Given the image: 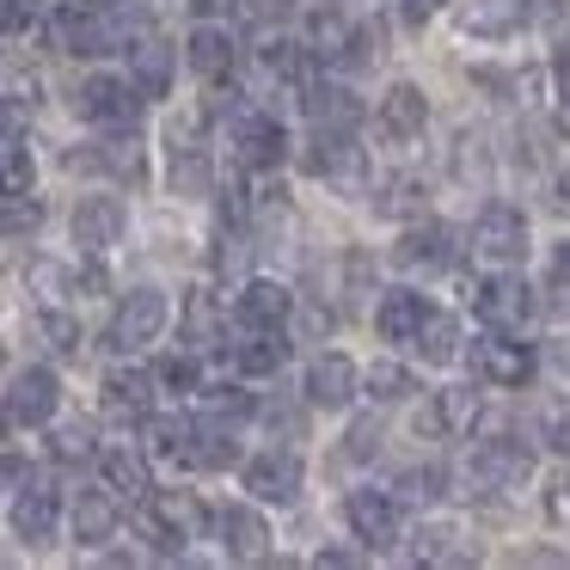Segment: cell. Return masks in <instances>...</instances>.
I'll list each match as a JSON object with an SVG mask.
<instances>
[{"label":"cell","mask_w":570,"mask_h":570,"mask_svg":"<svg viewBox=\"0 0 570 570\" xmlns=\"http://www.w3.org/2000/svg\"><path fill=\"white\" fill-rule=\"evenodd\" d=\"M203 503L190 491H148L141 497V533H148L160 552H178L185 540H197L203 533Z\"/></svg>","instance_id":"1"},{"label":"cell","mask_w":570,"mask_h":570,"mask_svg":"<svg viewBox=\"0 0 570 570\" xmlns=\"http://www.w3.org/2000/svg\"><path fill=\"white\" fill-rule=\"evenodd\" d=\"M307 166L325 178V185L344 190V197H362V185H368V154L356 148V129H320Z\"/></svg>","instance_id":"2"},{"label":"cell","mask_w":570,"mask_h":570,"mask_svg":"<svg viewBox=\"0 0 570 570\" xmlns=\"http://www.w3.org/2000/svg\"><path fill=\"white\" fill-rule=\"evenodd\" d=\"M472 307L497 332H521L533 320V288L521 276H484V283H472Z\"/></svg>","instance_id":"3"},{"label":"cell","mask_w":570,"mask_h":570,"mask_svg":"<svg viewBox=\"0 0 570 570\" xmlns=\"http://www.w3.org/2000/svg\"><path fill=\"white\" fill-rule=\"evenodd\" d=\"M166 320H173V307H166L160 288H129L124 307H117V320H111V344L117 350H141V344H154V337L166 332Z\"/></svg>","instance_id":"4"},{"label":"cell","mask_w":570,"mask_h":570,"mask_svg":"<svg viewBox=\"0 0 570 570\" xmlns=\"http://www.w3.org/2000/svg\"><path fill=\"white\" fill-rule=\"evenodd\" d=\"M234 154H239V166H252V173H276L283 154H288L283 124H276L271 111H234Z\"/></svg>","instance_id":"5"},{"label":"cell","mask_w":570,"mask_h":570,"mask_svg":"<svg viewBox=\"0 0 570 570\" xmlns=\"http://www.w3.org/2000/svg\"><path fill=\"white\" fill-rule=\"evenodd\" d=\"M472 246H479L484 258H497V264L528 258V215H521L515 203H484L479 227H472Z\"/></svg>","instance_id":"6"},{"label":"cell","mask_w":570,"mask_h":570,"mask_svg":"<svg viewBox=\"0 0 570 570\" xmlns=\"http://www.w3.org/2000/svg\"><path fill=\"white\" fill-rule=\"evenodd\" d=\"M75 111L87 117V124H136V111H141V92H136V80L92 75V80H80V92H75Z\"/></svg>","instance_id":"7"},{"label":"cell","mask_w":570,"mask_h":570,"mask_svg":"<svg viewBox=\"0 0 570 570\" xmlns=\"http://www.w3.org/2000/svg\"><path fill=\"white\" fill-rule=\"evenodd\" d=\"M56 405H62V386H56L50 368H19L13 381H7V417H13L19 430H38V423H50Z\"/></svg>","instance_id":"8"},{"label":"cell","mask_w":570,"mask_h":570,"mask_svg":"<svg viewBox=\"0 0 570 570\" xmlns=\"http://www.w3.org/2000/svg\"><path fill=\"white\" fill-rule=\"evenodd\" d=\"M528 472H533V454H528L521 442H509V435H497V442H479V448H472V479L491 484V491H515Z\"/></svg>","instance_id":"9"},{"label":"cell","mask_w":570,"mask_h":570,"mask_svg":"<svg viewBox=\"0 0 570 570\" xmlns=\"http://www.w3.org/2000/svg\"><path fill=\"white\" fill-rule=\"evenodd\" d=\"M344 515H350V528H356V540L368 546V552H381V546L399 540V503L386 491H350Z\"/></svg>","instance_id":"10"},{"label":"cell","mask_w":570,"mask_h":570,"mask_svg":"<svg viewBox=\"0 0 570 570\" xmlns=\"http://www.w3.org/2000/svg\"><path fill=\"white\" fill-rule=\"evenodd\" d=\"M124 227H129V215L117 197H80V209H75V246L80 252H111L124 239Z\"/></svg>","instance_id":"11"},{"label":"cell","mask_w":570,"mask_h":570,"mask_svg":"<svg viewBox=\"0 0 570 570\" xmlns=\"http://www.w3.org/2000/svg\"><path fill=\"white\" fill-rule=\"evenodd\" d=\"M246 491L258 497V503H295L301 497V454H288V448L283 454H276V448L258 454L246 466Z\"/></svg>","instance_id":"12"},{"label":"cell","mask_w":570,"mask_h":570,"mask_svg":"<svg viewBox=\"0 0 570 570\" xmlns=\"http://www.w3.org/2000/svg\"><path fill=\"white\" fill-rule=\"evenodd\" d=\"M215 533H222V552L239 558V564H258L264 546H271V528L258 521V509H239V503L215 509Z\"/></svg>","instance_id":"13"},{"label":"cell","mask_w":570,"mask_h":570,"mask_svg":"<svg viewBox=\"0 0 570 570\" xmlns=\"http://www.w3.org/2000/svg\"><path fill=\"white\" fill-rule=\"evenodd\" d=\"M479 374H484L491 386H521V381L533 374V350L515 344L509 332H497V325H491V337L479 344Z\"/></svg>","instance_id":"14"},{"label":"cell","mask_w":570,"mask_h":570,"mask_svg":"<svg viewBox=\"0 0 570 570\" xmlns=\"http://www.w3.org/2000/svg\"><path fill=\"white\" fill-rule=\"evenodd\" d=\"M356 381H362L356 362L332 350V356L313 362V374H307V399H313V405H325V411H344L350 399H356Z\"/></svg>","instance_id":"15"},{"label":"cell","mask_w":570,"mask_h":570,"mask_svg":"<svg viewBox=\"0 0 570 570\" xmlns=\"http://www.w3.org/2000/svg\"><path fill=\"white\" fill-rule=\"evenodd\" d=\"M423 124H430V105H423V92L411 87V80H399V87L381 99V136H386V141H417Z\"/></svg>","instance_id":"16"},{"label":"cell","mask_w":570,"mask_h":570,"mask_svg":"<svg viewBox=\"0 0 570 570\" xmlns=\"http://www.w3.org/2000/svg\"><path fill=\"white\" fill-rule=\"evenodd\" d=\"M423 320H430V307H423V295H411V288L381 295V313H374V325H381L386 344H417Z\"/></svg>","instance_id":"17"},{"label":"cell","mask_w":570,"mask_h":570,"mask_svg":"<svg viewBox=\"0 0 570 570\" xmlns=\"http://www.w3.org/2000/svg\"><path fill=\"white\" fill-rule=\"evenodd\" d=\"M405 271H442V264H454V227H411L405 239H399V252H393Z\"/></svg>","instance_id":"18"},{"label":"cell","mask_w":570,"mask_h":570,"mask_svg":"<svg viewBox=\"0 0 570 570\" xmlns=\"http://www.w3.org/2000/svg\"><path fill=\"white\" fill-rule=\"evenodd\" d=\"M56 515H62V503H56V491H43V484H31V491L13 497V533L31 546L56 533Z\"/></svg>","instance_id":"19"},{"label":"cell","mask_w":570,"mask_h":570,"mask_svg":"<svg viewBox=\"0 0 570 570\" xmlns=\"http://www.w3.org/2000/svg\"><path fill=\"white\" fill-rule=\"evenodd\" d=\"M148 393H154L148 368H111L105 374V411H111V417H148Z\"/></svg>","instance_id":"20"},{"label":"cell","mask_w":570,"mask_h":570,"mask_svg":"<svg viewBox=\"0 0 570 570\" xmlns=\"http://www.w3.org/2000/svg\"><path fill=\"white\" fill-rule=\"evenodd\" d=\"M190 68H197L203 80H222V75H234V62H239V50H234V38H227L222 26H197L190 31Z\"/></svg>","instance_id":"21"},{"label":"cell","mask_w":570,"mask_h":570,"mask_svg":"<svg viewBox=\"0 0 570 570\" xmlns=\"http://www.w3.org/2000/svg\"><path fill=\"white\" fill-rule=\"evenodd\" d=\"M307 117L313 129H356L362 124V99L350 87H307Z\"/></svg>","instance_id":"22"},{"label":"cell","mask_w":570,"mask_h":570,"mask_svg":"<svg viewBox=\"0 0 570 570\" xmlns=\"http://www.w3.org/2000/svg\"><path fill=\"white\" fill-rule=\"evenodd\" d=\"M288 307H295V295H288L283 283H246V295H239V320H246L252 332H276V325L288 320Z\"/></svg>","instance_id":"23"},{"label":"cell","mask_w":570,"mask_h":570,"mask_svg":"<svg viewBox=\"0 0 570 570\" xmlns=\"http://www.w3.org/2000/svg\"><path fill=\"white\" fill-rule=\"evenodd\" d=\"M129 80H136L141 99H166L173 92V50L166 43H136L129 50Z\"/></svg>","instance_id":"24"},{"label":"cell","mask_w":570,"mask_h":570,"mask_svg":"<svg viewBox=\"0 0 570 570\" xmlns=\"http://www.w3.org/2000/svg\"><path fill=\"white\" fill-rule=\"evenodd\" d=\"M99 466H105V484H111V491H129V497H148L154 491V472H148V454H141V448H105L99 454Z\"/></svg>","instance_id":"25"},{"label":"cell","mask_w":570,"mask_h":570,"mask_svg":"<svg viewBox=\"0 0 570 570\" xmlns=\"http://www.w3.org/2000/svg\"><path fill=\"white\" fill-rule=\"evenodd\" d=\"M117 533V497H105V491H87L75 503V540L80 546H105Z\"/></svg>","instance_id":"26"},{"label":"cell","mask_w":570,"mask_h":570,"mask_svg":"<svg viewBox=\"0 0 570 570\" xmlns=\"http://www.w3.org/2000/svg\"><path fill=\"white\" fill-rule=\"evenodd\" d=\"M141 435H148V448L160 460H190L197 454V430H190L185 417H141Z\"/></svg>","instance_id":"27"},{"label":"cell","mask_w":570,"mask_h":570,"mask_svg":"<svg viewBox=\"0 0 570 570\" xmlns=\"http://www.w3.org/2000/svg\"><path fill=\"white\" fill-rule=\"evenodd\" d=\"M92 166H105V173H111V178H124V185H148V160H141V141H136V136L99 141Z\"/></svg>","instance_id":"28"},{"label":"cell","mask_w":570,"mask_h":570,"mask_svg":"<svg viewBox=\"0 0 570 570\" xmlns=\"http://www.w3.org/2000/svg\"><path fill=\"white\" fill-rule=\"evenodd\" d=\"M417 350L430 368H448V362H460V320H448V313H430L417 332Z\"/></svg>","instance_id":"29"},{"label":"cell","mask_w":570,"mask_h":570,"mask_svg":"<svg viewBox=\"0 0 570 570\" xmlns=\"http://www.w3.org/2000/svg\"><path fill=\"white\" fill-rule=\"evenodd\" d=\"M521 19H528V7H521V0H472V7H466V31H479V38L515 31Z\"/></svg>","instance_id":"30"},{"label":"cell","mask_w":570,"mask_h":570,"mask_svg":"<svg viewBox=\"0 0 570 570\" xmlns=\"http://www.w3.org/2000/svg\"><path fill=\"white\" fill-rule=\"evenodd\" d=\"M435 417H442V435H472V423H479V393H472V386L435 393Z\"/></svg>","instance_id":"31"},{"label":"cell","mask_w":570,"mask_h":570,"mask_svg":"<svg viewBox=\"0 0 570 570\" xmlns=\"http://www.w3.org/2000/svg\"><path fill=\"white\" fill-rule=\"evenodd\" d=\"M173 185L185 190V197H203V190H209L203 148H197V141H178V129H173Z\"/></svg>","instance_id":"32"},{"label":"cell","mask_w":570,"mask_h":570,"mask_svg":"<svg viewBox=\"0 0 570 570\" xmlns=\"http://www.w3.org/2000/svg\"><path fill=\"white\" fill-rule=\"evenodd\" d=\"M185 332H190V344H222V307H215V295L209 288H197L190 295V307H185Z\"/></svg>","instance_id":"33"},{"label":"cell","mask_w":570,"mask_h":570,"mask_svg":"<svg viewBox=\"0 0 570 570\" xmlns=\"http://www.w3.org/2000/svg\"><path fill=\"white\" fill-rule=\"evenodd\" d=\"M283 356H288V344H283V325H276V332H258L246 350H239V368L246 374H276Z\"/></svg>","instance_id":"34"},{"label":"cell","mask_w":570,"mask_h":570,"mask_svg":"<svg viewBox=\"0 0 570 570\" xmlns=\"http://www.w3.org/2000/svg\"><path fill=\"white\" fill-rule=\"evenodd\" d=\"M454 178H460V185H484V178H491V160H484V141L479 136H460L454 141Z\"/></svg>","instance_id":"35"},{"label":"cell","mask_w":570,"mask_h":570,"mask_svg":"<svg viewBox=\"0 0 570 570\" xmlns=\"http://www.w3.org/2000/svg\"><path fill=\"white\" fill-rule=\"evenodd\" d=\"M38 332L43 337H50V350H56V356H80V325L75 320H68V313H38Z\"/></svg>","instance_id":"36"},{"label":"cell","mask_w":570,"mask_h":570,"mask_svg":"<svg viewBox=\"0 0 570 570\" xmlns=\"http://www.w3.org/2000/svg\"><path fill=\"white\" fill-rule=\"evenodd\" d=\"M423 203H430V190H423L417 178H393L386 197H381V215H417Z\"/></svg>","instance_id":"37"},{"label":"cell","mask_w":570,"mask_h":570,"mask_svg":"<svg viewBox=\"0 0 570 570\" xmlns=\"http://www.w3.org/2000/svg\"><path fill=\"white\" fill-rule=\"evenodd\" d=\"M368 393L386 399V405H393V399H411V374L399 368V362H374V368H368Z\"/></svg>","instance_id":"38"},{"label":"cell","mask_w":570,"mask_h":570,"mask_svg":"<svg viewBox=\"0 0 570 570\" xmlns=\"http://www.w3.org/2000/svg\"><path fill=\"white\" fill-rule=\"evenodd\" d=\"M246 411H252V399L239 393V386H215V393H209V423H215V430H222V423H239Z\"/></svg>","instance_id":"39"},{"label":"cell","mask_w":570,"mask_h":570,"mask_svg":"<svg viewBox=\"0 0 570 570\" xmlns=\"http://www.w3.org/2000/svg\"><path fill=\"white\" fill-rule=\"evenodd\" d=\"M56 460H62V466L92 460V430H87V423H68V430H56Z\"/></svg>","instance_id":"40"},{"label":"cell","mask_w":570,"mask_h":570,"mask_svg":"<svg viewBox=\"0 0 570 570\" xmlns=\"http://www.w3.org/2000/svg\"><path fill=\"white\" fill-rule=\"evenodd\" d=\"M38 222H43V209L31 203V190H26V197H7V239H26Z\"/></svg>","instance_id":"41"},{"label":"cell","mask_w":570,"mask_h":570,"mask_svg":"<svg viewBox=\"0 0 570 570\" xmlns=\"http://www.w3.org/2000/svg\"><path fill=\"white\" fill-rule=\"evenodd\" d=\"M26 190H31V160L19 141H7V197H26Z\"/></svg>","instance_id":"42"},{"label":"cell","mask_w":570,"mask_h":570,"mask_svg":"<svg viewBox=\"0 0 570 570\" xmlns=\"http://www.w3.org/2000/svg\"><path fill=\"white\" fill-rule=\"evenodd\" d=\"M160 381L173 386V393H190V386H197V362H190V356H166L160 362Z\"/></svg>","instance_id":"43"},{"label":"cell","mask_w":570,"mask_h":570,"mask_svg":"<svg viewBox=\"0 0 570 570\" xmlns=\"http://www.w3.org/2000/svg\"><path fill=\"white\" fill-rule=\"evenodd\" d=\"M43 19V0H7V38H19L26 26Z\"/></svg>","instance_id":"44"},{"label":"cell","mask_w":570,"mask_h":570,"mask_svg":"<svg viewBox=\"0 0 570 570\" xmlns=\"http://www.w3.org/2000/svg\"><path fill=\"white\" fill-rule=\"evenodd\" d=\"M546 515H552L558 528L570 521V472H558V479L546 484Z\"/></svg>","instance_id":"45"},{"label":"cell","mask_w":570,"mask_h":570,"mask_svg":"<svg viewBox=\"0 0 570 570\" xmlns=\"http://www.w3.org/2000/svg\"><path fill=\"white\" fill-rule=\"evenodd\" d=\"M546 448L570 454V405H552V411H546Z\"/></svg>","instance_id":"46"},{"label":"cell","mask_w":570,"mask_h":570,"mask_svg":"<svg viewBox=\"0 0 570 570\" xmlns=\"http://www.w3.org/2000/svg\"><path fill=\"white\" fill-rule=\"evenodd\" d=\"M399 484H405L411 497H423V503H430V497H442V472H435V466H423V472H405Z\"/></svg>","instance_id":"47"},{"label":"cell","mask_w":570,"mask_h":570,"mask_svg":"<svg viewBox=\"0 0 570 570\" xmlns=\"http://www.w3.org/2000/svg\"><path fill=\"white\" fill-rule=\"evenodd\" d=\"M374 442H381V430H374V423H356V430H350V460H368Z\"/></svg>","instance_id":"48"},{"label":"cell","mask_w":570,"mask_h":570,"mask_svg":"<svg viewBox=\"0 0 570 570\" xmlns=\"http://www.w3.org/2000/svg\"><path fill=\"white\" fill-rule=\"evenodd\" d=\"M7 491H26V460L7 454Z\"/></svg>","instance_id":"49"},{"label":"cell","mask_w":570,"mask_h":570,"mask_svg":"<svg viewBox=\"0 0 570 570\" xmlns=\"http://www.w3.org/2000/svg\"><path fill=\"white\" fill-rule=\"evenodd\" d=\"M552 209H558V215H570V173L552 185Z\"/></svg>","instance_id":"50"},{"label":"cell","mask_w":570,"mask_h":570,"mask_svg":"<svg viewBox=\"0 0 570 570\" xmlns=\"http://www.w3.org/2000/svg\"><path fill=\"white\" fill-rule=\"evenodd\" d=\"M435 7H442V0H405V13H411V19H430Z\"/></svg>","instance_id":"51"},{"label":"cell","mask_w":570,"mask_h":570,"mask_svg":"<svg viewBox=\"0 0 570 570\" xmlns=\"http://www.w3.org/2000/svg\"><path fill=\"white\" fill-rule=\"evenodd\" d=\"M558 80H564V87H570V38L558 43Z\"/></svg>","instance_id":"52"},{"label":"cell","mask_w":570,"mask_h":570,"mask_svg":"<svg viewBox=\"0 0 570 570\" xmlns=\"http://www.w3.org/2000/svg\"><path fill=\"white\" fill-rule=\"evenodd\" d=\"M558 276H564V283H570V239H564V246H558Z\"/></svg>","instance_id":"53"}]
</instances>
